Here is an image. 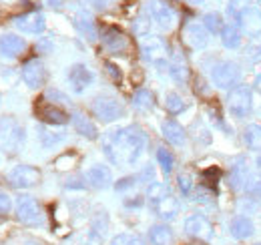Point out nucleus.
<instances>
[{"label":"nucleus","mask_w":261,"mask_h":245,"mask_svg":"<svg viewBox=\"0 0 261 245\" xmlns=\"http://www.w3.org/2000/svg\"><path fill=\"white\" fill-rule=\"evenodd\" d=\"M147 137L139 127H119L107 131L102 139V151L107 159L117 167H129L139 161V157L145 153Z\"/></svg>","instance_id":"obj_1"},{"label":"nucleus","mask_w":261,"mask_h":245,"mask_svg":"<svg viewBox=\"0 0 261 245\" xmlns=\"http://www.w3.org/2000/svg\"><path fill=\"white\" fill-rule=\"evenodd\" d=\"M24 139H27L24 129L18 125L16 119L12 117L0 119V149L14 153L24 145Z\"/></svg>","instance_id":"obj_2"},{"label":"nucleus","mask_w":261,"mask_h":245,"mask_svg":"<svg viewBox=\"0 0 261 245\" xmlns=\"http://www.w3.org/2000/svg\"><path fill=\"white\" fill-rule=\"evenodd\" d=\"M241 77V66L233 61H221L211 68V81L217 89H233L235 85H239Z\"/></svg>","instance_id":"obj_3"},{"label":"nucleus","mask_w":261,"mask_h":245,"mask_svg":"<svg viewBox=\"0 0 261 245\" xmlns=\"http://www.w3.org/2000/svg\"><path fill=\"white\" fill-rule=\"evenodd\" d=\"M227 107L231 117L245 119L251 113V109H253V92H251V87H247V85L235 87L233 91L229 92Z\"/></svg>","instance_id":"obj_4"},{"label":"nucleus","mask_w":261,"mask_h":245,"mask_svg":"<svg viewBox=\"0 0 261 245\" xmlns=\"http://www.w3.org/2000/svg\"><path fill=\"white\" fill-rule=\"evenodd\" d=\"M145 8H147L151 22L157 24L161 31H171L177 24V12L165 0H147Z\"/></svg>","instance_id":"obj_5"},{"label":"nucleus","mask_w":261,"mask_h":245,"mask_svg":"<svg viewBox=\"0 0 261 245\" xmlns=\"http://www.w3.org/2000/svg\"><path fill=\"white\" fill-rule=\"evenodd\" d=\"M93 113H95V117H97L98 121L113 122L125 115V109H123V105H121L117 99H113V96H97V99L93 101Z\"/></svg>","instance_id":"obj_6"},{"label":"nucleus","mask_w":261,"mask_h":245,"mask_svg":"<svg viewBox=\"0 0 261 245\" xmlns=\"http://www.w3.org/2000/svg\"><path fill=\"white\" fill-rule=\"evenodd\" d=\"M139 46H141L143 59L147 62L157 64V66H165L167 64V46H165V42L159 36H153V34L145 36V38H141Z\"/></svg>","instance_id":"obj_7"},{"label":"nucleus","mask_w":261,"mask_h":245,"mask_svg":"<svg viewBox=\"0 0 261 245\" xmlns=\"http://www.w3.org/2000/svg\"><path fill=\"white\" fill-rule=\"evenodd\" d=\"M66 79H68V85H70L72 91L76 92V94H83V92L93 85L95 75H93V70H91L87 64L76 62V64H72V66L68 68Z\"/></svg>","instance_id":"obj_8"},{"label":"nucleus","mask_w":261,"mask_h":245,"mask_svg":"<svg viewBox=\"0 0 261 245\" xmlns=\"http://www.w3.org/2000/svg\"><path fill=\"white\" fill-rule=\"evenodd\" d=\"M16 217L27 225H40L42 223V211L40 205L31 195H20L16 199Z\"/></svg>","instance_id":"obj_9"},{"label":"nucleus","mask_w":261,"mask_h":245,"mask_svg":"<svg viewBox=\"0 0 261 245\" xmlns=\"http://www.w3.org/2000/svg\"><path fill=\"white\" fill-rule=\"evenodd\" d=\"M40 171L33 165H16L14 169H10L8 173V181L10 185L18 187V189H29L40 181Z\"/></svg>","instance_id":"obj_10"},{"label":"nucleus","mask_w":261,"mask_h":245,"mask_svg":"<svg viewBox=\"0 0 261 245\" xmlns=\"http://www.w3.org/2000/svg\"><path fill=\"white\" fill-rule=\"evenodd\" d=\"M235 20L239 31L247 36H257L261 32V10L257 6H245Z\"/></svg>","instance_id":"obj_11"},{"label":"nucleus","mask_w":261,"mask_h":245,"mask_svg":"<svg viewBox=\"0 0 261 245\" xmlns=\"http://www.w3.org/2000/svg\"><path fill=\"white\" fill-rule=\"evenodd\" d=\"M185 233L195 237V239H205L207 241L213 235V225H211V221L205 215H189L185 219Z\"/></svg>","instance_id":"obj_12"},{"label":"nucleus","mask_w":261,"mask_h":245,"mask_svg":"<svg viewBox=\"0 0 261 245\" xmlns=\"http://www.w3.org/2000/svg\"><path fill=\"white\" fill-rule=\"evenodd\" d=\"M22 81H24V85L31 87V89L42 87L44 81H46V68H44L42 61L33 59V61L27 62V64L22 66Z\"/></svg>","instance_id":"obj_13"},{"label":"nucleus","mask_w":261,"mask_h":245,"mask_svg":"<svg viewBox=\"0 0 261 245\" xmlns=\"http://www.w3.org/2000/svg\"><path fill=\"white\" fill-rule=\"evenodd\" d=\"M14 27L18 31L27 32V34H40L46 27V20H44V14L42 12H27V14H20L16 16L14 20Z\"/></svg>","instance_id":"obj_14"},{"label":"nucleus","mask_w":261,"mask_h":245,"mask_svg":"<svg viewBox=\"0 0 261 245\" xmlns=\"http://www.w3.org/2000/svg\"><path fill=\"white\" fill-rule=\"evenodd\" d=\"M85 181H87V185H91L95 189H107V187L113 185V173H111V169L107 165L97 163V165H93V167L87 169Z\"/></svg>","instance_id":"obj_15"},{"label":"nucleus","mask_w":261,"mask_h":245,"mask_svg":"<svg viewBox=\"0 0 261 245\" xmlns=\"http://www.w3.org/2000/svg\"><path fill=\"white\" fill-rule=\"evenodd\" d=\"M209 34H211V32L207 31L203 24H199V22H191V24H187V27H185V31H183V38H185V42H187L191 48L201 51V48H205V46L209 44Z\"/></svg>","instance_id":"obj_16"},{"label":"nucleus","mask_w":261,"mask_h":245,"mask_svg":"<svg viewBox=\"0 0 261 245\" xmlns=\"http://www.w3.org/2000/svg\"><path fill=\"white\" fill-rule=\"evenodd\" d=\"M27 51V40L18 34H2L0 36V55L4 59H16Z\"/></svg>","instance_id":"obj_17"},{"label":"nucleus","mask_w":261,"mask_h":245,"mask_svg":"<svg viewBox=\"0 0 261 245\" xmlns=\"http://www.w3.org/2000/svg\"><path fill=\"white\" fill-rule=\"evenodd\" d=\"M102 44H105L111 53L119 55V53H123V51L129 48V38L125 36V32H121L119 29L107 27V29L102 31Z\"/></svg>","instance_id":"obj_18"},{"label":"nucleus","mask_w":261,"mask_h":245,"mask_svg":"<svg viewBox=\"0 0 261 245\" xmlns=\"http://www.w3.org/2000/svg\"><path fill=\"white\" fill-rule=\"evenodd\" d=\"M36 113H38V117H40L42 121L48 122V125H55V127H59V125H66V122H68V115H66L59 105L42 103V105H38V107H36Z\"/></svg>","instance_id":"obj_19"},{"label":"nucleus","mask_w":261,"mask_h":245,"mask_svg":"<svg viewBox=\"0 0 261 245\" xmlns=\"http://www.w3.org/2000/svg\"><path fill=\"white\" fill-rule=\"evenodd\" d=\"M38 139H40V145L44 149H53L57 145H61L66 139V131L65 129H55V125L50 127H38Z\"/></svg>","instance_id":"obj_20"},{"label":"nucleus","mask_w":261,"mask_h":245,"mask_svg":"<svg viewBox=\"0 0 261 245\" xmlns=\"http://www.w3.org/2000/svg\"><path fill=\"white\" fill-rule=\"evenodd\" d=\"M72 22H74L76 31L81 32L85 38H89V40H97V31H95L93 18H91V14H89L87 10L79 8V10L72 14Z\"/></svg>","instance_id":"obj_21"},{"label":"nucleus","mask_w":261,"mask_h":245,"mask_svg":"<svg viewBox=\"0 0 261 245\" xmlns=\"http://www.w3.org/2000/svg\"><path fill=\"white\" fill-rule=\"evenodd\" d=\"M251 175V171H249V165H247V159L245 157H239L235 163H233V167H231V173H229V183L233 189H241L245 181H247V177Z\"/></svg>","instance_id":"obj_22"},{"label":"nucleus","mask_w":261,"mask_h":245,"mask_svg":"<svg viewBox=\"0 0 261 245\" xmlns=\"http://www.w3.org/2000/svg\"><path fill=\"white\" fill-rule=\"evenodd\" d=\"M231 235L235 237V239H247V237H251L253 235V221L249 219V217H245V215H237V217H233L231 219Z\"/></svg>","instance_id":"obj_23"},{"label":"nucleus","mask_w":261,"mask_h":245,"mask_svg":"<svg viewBox=\"0 0 261 245\" xmlns=\"http://www.w3.org/2000/svg\"><path fill=\"white\" fill-rule=\"evenodd\" d=\"M161 131H163V137L171 145H175V147H183L185 145V131H183V127L179 122L171 121V119L163 121Z\"/></svg>","instance_id":"obj_24"},{"label":"nucleus","mask_w":261,"mask_h":245,"mask_svg":"<svg viewBox=\"0 0 261 245\" xmlns=\"http://www.w3.org/2000/svg\"><path fill=\"white\" fill-rule=\"evenodd\" d=\"M153 207H155L157 215H159L161 219H165V221H173V219H177V215H179V201H177L173 195H167L165 199H161L159 203H155Z\"/></svg>","instance_id":"obj_25"},{"label":"nucleus","mask_w":261,"mask_h":245,"mask_svg":"<svg viewBox=\"0 0 261 245\" xmlns=\"http://www.w3.org/2000/svg\"><path fill=\"white\" fill-rule=\"evenodd\" d=\"M72 127H74V131L79 135H83L87 139H97L98 137V131L97 127H95V122L91 121L87 115H83V113H74L72 115Z\"/></svg>","instance_id":"obj_26"},{"label":"nucleus","mask_w":261,"mask_h":245,"mask_svg":"<svg viewBox=\"0 0 261 245\" xmlns=\"http://www.w3.org/2000/svg\"><path fill=\"white\" fill-rule=\"evenodd\" d=\"M167 68H169V75H171V79H173L175 83H185L187 77H189L187 62H185V59H183L181 55H175L173 61L167 64Z\"/></svg>","instance_id":"obj_27"},{"label":"nucleus","mask_w":261,"mask_h":245,"mask_svg":"<svg viewBox=\"0 0 261 245\" xmlns=\"http://www.w3.org/2000/svg\"><path fill=\"white\" fill-rule=\"evenodd\" d=\"M149 239L153 245H173V231L163 223L153 225L149 229Z\"/></svg>","instance_id":"obj_28"},{"label":"nucleus","mask_w":261,"mask_h":245,"mask_svg":"<svg viewBox=\"0 0 261 245\" xmlns=\"http://www.w3.org/2000/svg\"><path fill=\"white\" fill-rule=\"evenodd\" d=\"M221 42L227 48H237L241 44V31L235 24H225L221 31Z\"/></svg>","instance_id":"obj_29"},{"label":"nucleus","mask_w":261,"mask_h":245,"mask_svg":"<svg viewBox=\"0 0 261 245\" xmlns=\"http://www.w3.org/2000/svg\"><path fill=\"white\" fill-rule=\"evenodd\" d=\"M153 105H155V101H153V92L151 91L139 89V91L135 92V96H133V107H135L137 111H149V109H153Z\"/></svg>","instance_id":"obj_30"},{"label":"nucleus","mask_w":261,"mask_h":245,"mask_svg":"<svg viewBox=\"0 0 261 245\" xmlns=\"http://www.w3.org/2000/svg\"><path fill=\"white\" fill-rule=\"evenodd\" d=\"M243 143L251 149H261V125H247L245 127Z\"/></svg>","instance_id":"obj_31"},{"label":"nucleus","mask_w":261,"mask_h":245,"mask_svg":"<svg viewBox=\"0 0 261 245\" xmlns=\"http://www.w3.org/2000/svg\"><path fill=\"white\" fill-rule=\"evenodd\" d=\"M203 27L211 32V34H217V32L223 31L225 24H223V18H221L219 12H207L203 16Z\"/></svg>","instance_id":"obj_32"},{"label":"nucleus","mask_w":261,"mask_h":245,"mask_svg":"<svg viewBox=\"0 0 261 245\" xmlns=\"http://www.w3.org/2000/svg\"><path fill=\"white\" fill-rule=\"evenodd\" d=\"M169 193H167V187L163 183H159V181H153V183L149 185V189H147V197H149V201L155 205V203H159L161 199H165Z\"/></svg>","instance_id":"obj_33"},{"label":"nucleus","mask_w":261,"mask_h":245,"mask_svg":"<svg viewBox=\"0 0 261 245\" xmlns=\"http://www.w3.org/2000/svg\"><path fill=\"white\" fill-rule=\"evenodd\" d=\"M165 107H167V111H169L171 115H177V113H181V111L185 109V103H183V99H181L177 92H169V94L165 96Z\"/></svg>","instance_id":"obj_34"},{"label":"nucleus","mask_w":261,"mask_h":245,"mask_svg":"<svg viewBox=\"0 0 261 245\" xmlns=\"http://www.w3.org/2000/svg\"><path fill=\"white\" fill-rule=\"evenodd\" d=\"M151 27H153V22H151V18H147V16H139V18L133 22V31H135V34H137L139 38L151 36Z\"/></svg>","instance_id":"obj_35"},{"label":"nucleus","mask_w":261,"mask_h":245,"mask_svg":"<svg viewBox=\"0 0 261 245\" xmlns=\"http://www.w3.org/2000/svg\"><path fill=\"white\" fill-rule=\"evenodd\" d=\"M157 161H159L163 173H167V175H169V173L173 171V167H175V159H173L171 151H167V149H163V147L157 151Z\"/></svg>","instance_id":"obj_36"},{"label":"nucleus","mask_w":261,"mask_h":245,"mask_svg":"<svg viewBox=\"0 0 261 245\" xmlns=\"http://www.w3.org/2000/svg\"><path fill=\"white\" fill-rule=\"evenodd\" d=\"M243 189H245V193L251 195V197H261V177L251 173V175L247 177L245 185H243Z\"/></svg>","instance_id":"obj_37"},{"label":"nucleus","mask_w":261,"mask_h":245,"mask_svg":"<svg viewBox=\"0 0 261 245\" xmlns=\"http://www.w3.org/2000/svg\"><path fill=\"white\" fill-rule=\"evenodd\" d=\"M111 245H143V241L133 233H119L111 239Z\"/></svg>","instance_id":"obj_38"},{"label":"nucleus","mask_w":261,"mask_h":245,"mask_svg":"<svg viewBox=\"0 0 261 245\" xmlns=\"http://www.w3.org/2000/svg\"><path fill=\"white\" fill-rule=\"evenodd\" d=\"M179 189H181V193H183V195H189V193H191V189H193V181H191V177H189V175H179Z\"/></svg>","instance_id":"obj_39"},{"label":"nucleus","mask_w":261,"mask_h":245,"mask_svg":"<svg viewBox=\"0 0 261 245\" xmlns=\"http://www.w3.org/2000/svg\"><path fill=\"white\" fill-rule=\"evenodd\" d=\"M85 245H102V233H98V231H95V229H91L89 235H87Z\"/></svg>","instance_id":"obj_40"},{"label":"nucleus","mask_w":261,"mask_h":245,"mask_svg":"<svg viewBox=\"0 0 261 245\" xmlns=\"http://www.w3.org/2000/svg\"><path fill=\"white\" fill-rule=\"evenodd\" d=\"M10 207H12V201H10L8 193L0 191V213H8V211H10Z\"/></svg>","instance_id":"obj_41"},{"label":"nucleus","mask_w":261,"mask_h":245,"mask_svg":"<svg viewBox=\"0 0 261 245\" xmlns=\"http://www.w3.org/2000/svg\"><path fill=\"white\" fill-rule=\"evenodd\" d=\"M243 2H245V0H229V6H227L229 14H235V18H237V14L245 8Z\"/></svg>","instance_id":"obj_42"},{"label":"nucleus","mask_w":261,"mask_h":245,"mask_svg":"<svg viewBox=\"0 0 261 245\" xmlns=\"http://www.w3.org/2000/svg\"><path fill=\"white\" fill-rule=\"evenodd\" d=\"M46 99H55V103H68V96L63 94L61 91H55V89H50V91L46 92Z\"/></svg>","instance_id":"obj_43"},{"label":"nucleus","mask_w":261,"mask_h":245,"mask_svg":"<svg viewBox=\"0 0 261 245\" xmlns=\"http://www.w3.org/2000/svg\"><path fill=\"white\" fill-rule=\"evenodd\" d=\"M105 68H107V72H109L115 81H121V72H119V68H117L113 62H107V64H105Z\"/></svg>","instance_id":"obj_44"},{"label":"nucleus","mask_w":261,"mask_h":245,"mask_svg":"<svg viewBox=\"0 0 261 245\" xmlns=\"http://www.w3.org/2000/svg\"><path fill=\"white\" fill-rule=\"evenodd\" d=\"M135 185V179L133 177H127V179H121V183H117V191H123V189H129Z\"/></svg>","instance_id":"obj_45"},{"label":"nucleus","mask_w":261,"mask_h":245,"mask_svg":"<svg viewBox=\"0 0 261 245\" xmlns=\"http://www.w3.org/2000/svg\"><path fill=\"white\" fill-rule=\"evenodd\" d=\"M255 87H257V91L261 92V64L255 68Z\"/></svg>","instance_id":"obj_46"},{"label":"nucleus","mask_w":261,"mask_h":245,"mask_svg":"<svg viewBox=\"0 0 261 245\" xmlns=\"http://www.w3.org/2000/svg\"><path fill=\"white\" fill-rule=\"evenodd\" d=\"M91 4H95L97 8H105V0H91Z\"/></svg>","instance_id":"obj_47"},{"label":"nucleus","mask_w":261,"mask_h":245,"mask_svg":"<svg viewBox=\"0 0 261 245\" xmlns=\"http://www.w3.org/2000/svg\"><path fill=\"white\" fill-rule=\"evenodd\" d=\"M48 4H50V6H61L63 0H48Z\"/></svg>","instance_id":"obj_48"},{"label":"nucleus","mask_w":261,"mask_h":245,"mask_svg":"<svg viewBox=\"0 0 261 245\" xmlns=\"http://www.w3.org/2000/svg\"><path fill=\"white\" fill-rule=\"evenodd\" d=\"M255 165H257V169H259V173H261V153L255 157Z\"/></svg>","instance_id":"obj_49"},{"label":"nucleus","mask_w":261,"mask_h":245,"mask_svg":"<svg viewBox=\"0 0 261 245\" xmlns=\"http://www.w3.org/2000/svg\"><path fill=\"white\" fill-rule=\"evenodd\" d=\"M22 245H38V243H36V241H24Z\"/></svg>","instance_id":"obj_50"},{"label":"nucleus","mask_w":261,"mask_h":245,"mask_svg":"<svg viewBox=\"0 0 261 245\" xmlns=\"http://www.w3.org/2000/svg\"><path fill=\"white\" fill-rule=\"evenodd\" d=\"M247 2H251V4H261V0H247Z\"/></svg>","instance_id":"obj_51"},{"label":"nucleus","mask_w":261,"mask_h":245,"mask_svg":"<svg viewBox=\"0 0 261 245\" xmlns=\"http://www.w3.org/2000/svg\"><path fill=\"white\" fill-rule=\"evenodd\" d=\"M193 2H203V0H193Z\"/></svg>","instance_id":"obj_52"},{"label":"nucleus","mask_w":261,"mask_h":245,"mask_svg":"<svg viewBox=\"0 0 261 245\" xmlns=\"http://www.w3.org/2000/svg\"><path fill=\"white\" fill-rule=\"evenodd\" d=\"M257 245H261V243H257Z\"/></svg>","instance_id":"obj_53"}]
</instances>
